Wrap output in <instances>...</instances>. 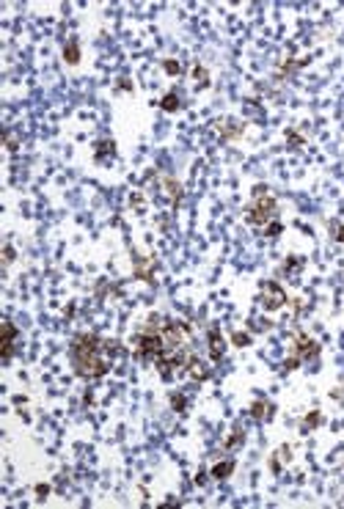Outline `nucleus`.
Returning <instances> with one entry per match:
<instances>
[{"label": "nucleus", "mask_w": 344, "mask_h": 509, "mask_svg": "<svg viewBox=\"0 0 344 509\" xmlns=\"http://www.w3.org/2000/svg\"><path fill=\"white\" fill-rule=\"evenodd\" d=\"M135 355L140 361H149L171 377L173 372H190L196 366L190 347V328L179 319L166 316H149L146 325L135 336Z\"/></svg>", "instance_id": "nucleus-1"}, {"label": "nucleus", "mask_w": 344, "mask_h": 509, "mask_svg": "<svg viewBox=\"0 0 344 509\" xmlns=\"http://www.w3.org/2000/svg\"><path fill=\"white\" fill-rule=\"evenodd\" d=\"M108 344L94 333H80L72 342V366L80 377L86 380H96V377H105L110 369V358L105 355Z\"/></svg>", "instance_id": "nucleus-2"}, {"label": "nucleus", "mask_w": 344, "mask_h": 509, "mask_svg": "<svg viewBox=\"0 0 344 509\" xmlns=\"http://www.w3.org/2000/svg\"><path fill=\"white\" fill-rule=\"evenodd\" d=\"M245 220L251 226H259V229H267V226L278 223V204L275 198L267 193V187H254V201L245 209Z\"/></svg>", "instance_id": "nucleus-3"}, {"label": "nucleus", "mask_w": 344, "mask_h": 509, "mask_svg": "<svg viewBox=\"0 0 344 509\" xmlns=\"http://www.w3.org/2000/svg\"><path fill=\"white\" fill-rule=\"evenodd\" d=\"M317 352H319V344L314 342V339H308L306 333H298V336H295V355L287 361V369H298L300 361L314 358Z\"/></svg>", "instance_id": "nucleus-4"}, {"label": "nucleus", "mask_w": 344, "mask_h": 509, "mask_svg": "<svg viewBox=\"0 0 344 509\" xmlns=\"http://www.w3.org/2000/svg\"><path fill=\"white\" fill-rule=\"evenodd\" d=\"M259 300L267 311H278L281 306L287 303V292L281 289L275 281H264V284H261V297Z\"/></svg>", "instance_id": "nucleus-5"}, {"label": "nucleus", "mask_w": 344, "mask_h": 509, "mask_svg": "<svg viewBox=\"0 0 344 509\" xmlns=\"http://www.w3.org/2000/svg\"><path fill=\"white\" fill-rule=\"evenodd\" d=\"M14 339H17V328L11 322L3 325V361H8L14 355Z\"/></svg>", "instance_id": "nucleus-6"}, {"label": "nucleus", "mask_w": 344, "mask_h": 509, "mask_svg": "<svg viewBox=\"0 0 344 509\" xmlns=\"http://www.w3.org/2000/svg\"><path fill=\"white\" fill-rule=\"evenodd\" d=\"M210 355L212 361H220V355H223V336H220L217 328L210 330Z\"/></svg>", "instance_id": "nucleus-7"}, {"label": "nucleus", "mask_w": 344, "mask_h": 509, "mask_svg": "<svg viewBox=\"0 0 344 509\" xmlns=\"http://www.w3.org/2000/svg\"><path fill=\"white\" fill-rule=\"evenodd\" d=\"M64 58H66V64H72V66L80 61V44H77L75 39L66 41V47H64Z\"/></svg>", "instance_id": "nucleus-8"}, {"label": "nucleus", "mask_w": 344, "mask_h": 509, "mask_svg": "<svg viewBox=\"0 0 344 509\" xmlns=\"http://www.w3.org/2000/svg\"><path fill=\"white\" fill-rule=\"evenodd\" d=\"M160 108L166 110V113H176L182 105H179V97H176V94H166V97H163V102H160Z\"/></svg>", "instance_id": "nucleus-9"}, {"label": "nucleus", "mask_w": 344, "mask_h": 509, "mask_svg": "<svg viewBox=\"0 0 344 509\" xmlns=\"http://www.w3.org/2000/svg\"><path fill=\"white\" fill-rule=\"evenodd\" d=\"M231 470H234V460H229V463H217L215 468H212V476H215V479H226Z\"/></svg>", "instance_id": "nucleus-10"}, {"label": "nucleus", "mask_w": 344, "mask_h": 509, "mask_svg": "<svg viewBox=\"0 0 344 509\" xmlns=\"http://www.w3.org/2000/svg\"><path fill=\"white\" fill-rule=\"evenodd\" d=\"M149 267H152V262H143V259H135V273H138L143 281H152V273H149Z\"/></svg>", "instance_id": "nucleus-11"}, {"label": "nucleus", "mask_w": 344, "mask_h": 509, "mask_svg": "<svg viewBox=\"0 0 344 509\" xmlns=\"http://www.w3.org/2000/svg\"><path fill=\"white\" fill-rule=\"evenodd\" d=\"M242 132V124H237V121H223V138L229 141V138H237Z\"/></svg>", "instance_id": "nucleus-12"}, {"label": "nucleus", "mask_w": 344, "mask_h": 509, "mask_svg": "<svg viewBox=\"0 0 344 509\" xmlns=\"http://www.w3.org/2000/svg\"><path fill=\"white\" fill-rule=\"evenodd\" d=\"M193 75H196V83L201 85V88H207V85H210V75H207L201 66H196V69H193Z\"/></svg>", "instance_id": "nucleus-13"}, {"label": "nucleus", "mask_w": 344, "mask_h": 509, "mask_svg": "<svg viewBox=\"0 0 344 509\" xmlns=\"http://www.w3.org/2000/svg\"><path fill=\"white\" fill-rule=\"evenodd\" d=\"M267 416H270V405L256 402V405H254V419H267Z\"/></svg>", "instance_id": "nucleus-14"}, {"label": "nucleus", "mask_w": 344, "mask_h": 509, "mask_svg": "<svg viewBox=\"0 0 344 509\" xmlns=\"http://www.w3.org/2000/svg\"><path fill=\"white\" fill-rule=\"evenodd\" d=\"M11 259H14V248H11V245H6V248H3V265H8Z\"/></svg>", "instance_id": "nucleus-15"}, {"label": "nucleus", "mask_w": 344, "mask_h": 509, "mask_svg": "<svg viewBox=\"0 0 344 509\" xmlns=\"http://www.w3.org/2000/svg\"><path fill=\"white\" fill-rule=\"evenodd\" d=\"M234 342H237V347H245V344H248L251 339H248L245 333H237V336H234Z\"/></svg>", "instance_id": "nucleus-16"}, {"label": "nucleus", "mask_w": 344, "mask_h": 509, "mask_svg": "<svg viewBox=\"0 0 344 509\" xmlns=\"http://www.w3.org/2000/svg\"><path fill=\"white\" fill-rule=\"evenodd\" d=\"M317 421H319V413H311V416H308V419H306V427L317 424Z\"/></svg>", "instance_id": "nucleus-17"}, {"label": "nucleus", "mask_w": 344, "mask_h": 509, "mask_svg": "<svg viewBox=\"0 0 344 509\" xmlns=\"http://www.w3.org/2000/svg\"><path fill=\"white\" fill-rule=\"evenodd\" d=\"M166 69L173 75V72H179V64H173V61H166Z\"/></svg>", "instance_id": "nucleus-18"}, {"label": "nucleus", "mask_w": 344, "mask_h": 509, "mask_svg": "<svg viewBox=\"0 0 344 509\" xmlns=\"http://www.w3.org/2000/svg\"><path fill=\"white\" fill-rule=\"evenodd\" d=\"M336 239H339V242H344V226H339V229H336Z\"/></svg>", "instance_id": "nucleus-19"}]
</instances>
